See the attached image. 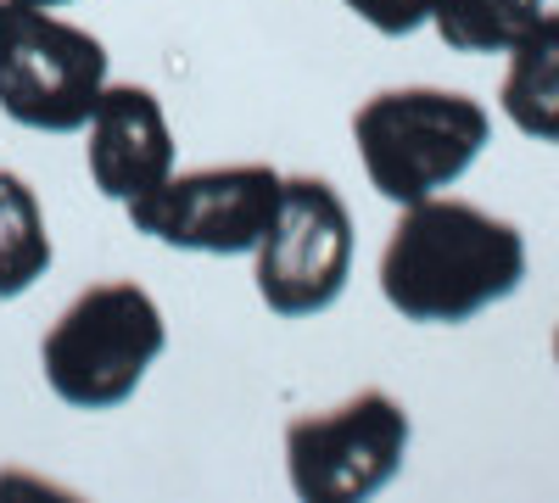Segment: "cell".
Segmentation results:
<instances>
[{
    "label": "cell",
    "mask_w": 559,
    "mask_h": 503,
    "mask_svg": "<svg viewBox=\"0 0 559 503\" xmlns=\"http://www.w3.org/2000/svg\"><path fill=\"white\" fill-rule=\"evenodd\" d=\"M526 280V236L476 202H408L381 252V297L408 325H464Z\"/></svg>",
    "instance_id": "obj_1"
},
{
    "label": "cell",
    "mask_w": 559,
    "mask_h": 503,
    "mask_svg": "<svg viewBox=\"0 0 559 503\" xmlns=\"http://www.w3.org/2000/svg\"><path fill=\"white\" fill-rule=\"evenodd\" d=\"M353 141H358L369 185L386 202L408 207L471 173V163L492 141V118L464 89L403 84V89L369 96L353 112Z\"/></svg>",
    "instance_id": "obj_2"
},
{
    "label": "cell",
    "mask_w": 559,
    "mask_h": 503,
    "mask_svg": "<svg viewBox=\"0 0 559 503\" xmlns=\"http://www.w3.org/2000/svg\"><path fill=\"white\" fill-rule=\"evenodd\" d=\"M168 347L163 308L134 280L84 286L39 342V370L68 408H118Z\"/></svg>",
    "instance_id": "obj_3"
},
{
    "label": "cell",
    "mask_w": 559,
    "mask_h": 503,
    "mask_svg": "<svg viewBox=\"0 0 559 503\" xmlns=\"http://www.w3.org/2000/svg\"><path fill=\"white\" fill-rule=\"evenodd\" d=\"M107 89V45L23 0H0V112L34 134H73Z\"/></svg>",
    "instance_id": "obj_4"
},
{
    "label": "cell",
    "mask_w": 559,
    "mask_h": 503,
    "mask_svg": "<svg viewBox=\"0 0 559 503\" xmlns=\"http://www.w3.org/2000/svg\"><path fill=\"white\" fill-rule=\"evenodd\" d=\"M408 408L381 392L364 386L336 408L319 415H297L286 426V476L302 503H364L408 459Z\"/></svg>",
    "instance_id": "obj_5"
},
{
    "label": "cell",
    "mask_w": 559,
    "mask_h": 503,
    "mask_svg": "<svg viewBox=\"0 0 559 503\" xmlns=\"http://www.w3.org/2000/svg\"><path fill=\"white\" fill-rule=\"evenodd\" d=\"M258 297L280 319H308L336 308L353 274V213L331 179L292 173L263 241L252 247Z\"/></svg>",
    "instance_id": "obj_6"
},
{
    "label": "cell",
    "mask_w": 559,
    "mask_h": 503,
    "mask_svg": "<svg viewBox=\"0 0 559 503\" xmlns=\"http://www.w3.org/2000/svg\"><path fill=\"white\" fill-rule=\"evenodd\" d=\"M280 185H286V173H274L269 163L191 168V173H168L157 191L134 196L123 213L140 236H152L174 252L241 258L263 241L280 207Z\"/></svg>",
    "instance_id": "obj_7"
},
{
    "label": "cell",
    "mask_w": 559,
    "mask_h": 503,
    "mask_svg": "<svg viewBox=\"0 0 559 503\" xmlns=\"http://www.w3.org/2000/svg\"><path fill=\"white\" fill-rule=\"evenodd\" d=\"M84 134H90V146H84L90 179H96V191L107 202L129 207L134 196L157 191L174 173V129H168L163 101L146 84H112L107 79Z\"/></svg>",
    "instance_id": "obj_8"
},
{
    "label": "cell",
    "mask_w": 559,
    "mask_h": 503,
    "mask_svg": "<svg viewBox=\"0 0 559 503\" xmlns=\"http://www.w3.org/2000/svg\"><path fill=\"white\" fill-rule=\"evenodd\" d=\"M498 101L526 141L559 146V12H543L509 45V73Z\"/></svg>",
    "instance_id": "obj_9"
},
{
    "label": "cell",
    "mask_w": 559,
    "mask_h": 503,
    "mask_svg": "<svg viewBox=\"0 0 559 503\" xmlns=\"http://www.w3.org/2000/svg\"><path fill=\"white\" fill-rule=\"evenodd\" d=\"M51 230H45V207L23 173L0 168V302L34 291L51 274Z\"/></svg>",
    "instance_id": "obj_10"
},
{
    "label": "cell",
    "mask_w": 559,
    "mask_h": 503,
    "mask_svg": "<svg viewBox=\"0 0 559 503\" xmlns=\"http://www.w3.org/2000/svg\"><path fill=\"white\" fill-rule=\"evenodd\" d=\"M537 17H543V0H437L431 7V28L442 34L448 51L464 57L509 51Z\"/></svg>",
    "instance_id": "obj_11"
},
{
    "label": "cell",
    "mask_w": 559,
    "mask_h": 503,
    "mask_svg": "<svg viewBox=\"0 0 559 503\" xmlns=\"http://www.w3.org/2000/svg\"><path fill=\"white\" fill-rule=\"evenodd\" d=\"M342 7H347L353 17H364L376 34L403 39V34H414V28L431 23V7H437V0H342Z\"/></svg>",
    "instance_id": "obj_12"
},
{
    "label": "cell",
    "mask_w": 559,
    "mask_h": 503,
    "mask_svg": "<svg viewBox=\"0 0 559 503\" xmlns=\"http://www.w3.org/2000/svg\"><path fill=\"white\" fill-rule=\"evenodd\" d=\"M23 7H45V12H57V7H73V0H23Z\"/></svg>",
    "instance_id": "obj_13"
},
{
    "label": "cell",
    "mask_w": 559,
    "mask_h": 503,
    "mask_svg": "<svg viewBox=\"0 0 559 503\" xmlns=\"http://www.w3.org/2000/svg\"><path fill=\"white\" fill-rule=\"evenodd\" d=\"M554 363H559V331H554Z\"/></svg>",
    "instance_id": "obj_14"
}]
</instances>
